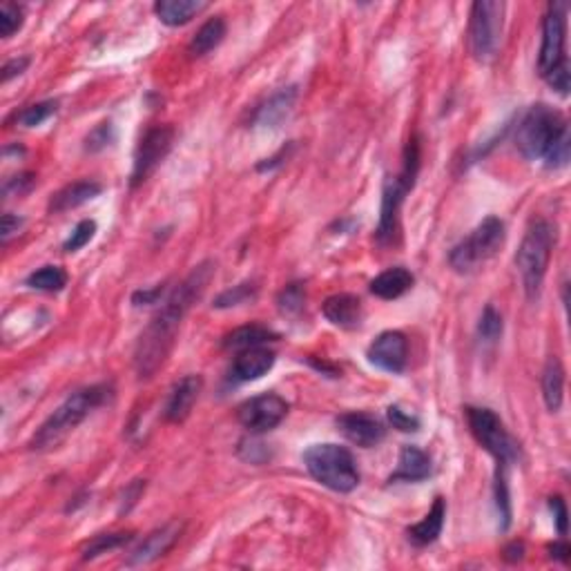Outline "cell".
Returning <instances> with one entry per match:
<instances>
[{
    "label": "cell",
    "mask_w": 571,
    "mask_h": 571,
    "mask_svg": "<svg viewBox=\"0 0 571 571\" xmlns=\"http://www.w3.org/2000/svg\"><path fill=\"white\" fill-rule=\"evenodd\" d=\"M225 32H228V27H225V21L222 16L210 18V21H205L202 27H199V32L194 34L192 41L188 43V54L192 58L205 57V54H210L213 49H217L219 45L223 43Z\"/></svg>",
    "instance_id": "cb8c5ba5"
},
{
    "label": "cell",
    "mask_w": 571,
    "mask_h": 571,
    "mask_svg": "<svg viewBox=\"0 0 571 571\" xmlns=\"http://www.w3.org/2000/svg\"><path fill=\"white\" fill-rule=\"evenodd\" d=\"M254 299H257V286L250 284V282H244V284L234 286V288L223 290V293L219 295L217 299H214L213 306L214 308H233V306H242V304L254 302Z\"/></svg>",
    "instance_id": "f546056e"
},
{
    "label": "cell",
    "mask_w": 571,
    "mask_h": 571,
    "mask_svg": "<svg viewBox=\"0 0 571 571\" xmlns=\"http://www.w3.org/2000/svg\"><path fill=\"white\" fill-rule=\"evenodd\" d=\"M504 244V223L498 217H487L464 242L451 250L449 264L458 273H471L480 264L489 262Z\"/></svg>",
    "instance_id": "52a82bcc"
},
{
    "label": "cell",
    "mask_w": 571,
    "mask_h": 571,
    "mask_svg": "<svg viewBox=\"0 0 571 571\" xmlns=\"http://www.w3.org/2000/svg\"><path fill=\"white\" fill-rule=\"evenodd\" d=\"M504 5L495 0H478L471 5L469 45L480 63H489L503 41Z\"/></svg>",
    "instance_id": "8992f818"
},
{
    "label": "cell",
    "mask_w": 571,
    "mask_h": 571,
    "mask_svg": "<svg viewBox=\"0 0 571 571\" xmlns=\"http://www.w3.org/2000/svg\"><path fill=\"white\" fill-rule=\"evenodd\" d=\"M67 284V275L58 265H43L41 270L32 273L27 277V286L34 290H43V293H58Z\"/></svg>",
    "instance_id": "83f0119b"
},
{
    "label": "cell",
    "mask_w": 571,
    "mask_h": 571,
    "mask_svg": "<svg viewBox=\"0 0 571 571\" xmlns=\"http://www.w3.org/2000/svg\"><path fill=\"white\" fill-rule=\"evenodd\" d=\"M132 540V534H101L94 535L88 545L83 547V560H94L97 555L105 554V551H112L121 545H128Z\"/></svg>",
    "instance_id": "f1b7e54d"
},
{
    "label": "cell",
    "mask_w": 571,
    "mask_h": 571,
    "mask_svg": "<svg viewBox=\"0 0 571 571\" xmlns=\"http://www.w3.org/2000/svg\"><path fill=\"white\" fill-rule=\"evenodd\" d=\"M208 5L202 0H157L154 14L168 27H182L203 12Z\"/></svg>",
    "instance_id": "603a6c76"
},
{
    "label": "cell",
    "mask_w": 571,
    "mask_h": 571,
    "mask_svg": "<svg viewBox=\"0 0 571 571\" xmlns=\"http://www.w3.org/2000/svg\"><path fill=\"white\" fill-rule=\"evenodd\" d=\"M183 534V523H168L163 527L154 529L139 543V547L128 555L130 567H143V565L154 563L161 555L168 554L177 545V540Z\"/></svg>",
    "instance_id": "9a60e30c"
},
{
    "label": "cell",
    "mask_w": 571,
    "mask_h": 571,
    "mask_svg": "<svg viewBox=\"0 0 571 571\" xmlns=\"http://www.w3.org/2000/svg\"><path fill=\"white\" fill-rule=\"evenodd\" d=\"M306 471L319 484L337 493H350L359 484V469L353 453L339 444H313L304 453Z\"/></svg>",
    "instance_id": "277c9868"
},
{
    "label": "cell",
    "mask_w": 571,
    "mask_h": 571,
    "mask_svg": "<svg viewBox=\"0 0 571 571\" xmlns=\"http://www.w3.org/2000/svg\"><path fill=\"white\" fill-rule=\"evenodd\" d=\"M555 233L549 222L545 219H534L524 233L523 244H520L518 254H515V265H518L520 279H523L524 293L534 302L538 299L540 288H543L545 275H547L551 250H554Z\"/></svg>",
    "instance_id": "3957f363"
},
{
    "label": "cell",
    "mask_w": 571,
    "mask_h": 571,
    "mask_svg": "<svg viewBox=\"0 0 571 571\" xmlns=\"http://www.w3.org/2000/svg\"><path fill=\"white\" fill-rule=\"evenodd\" d=\"M523 554H524V547H523V543H511L507 549H504V558L507 560H511V563H515V560H520L523 558Z\"/></svg>",
    "instance_id": "7dc6e473"
},
{
    "label": "cell",
    "mask_w": 571,
    "mask_h": 571,
    "mask_svg": "<svg viewBox=\"0 0 571 571\" xmlns=\"http://www.w3.org/2000/svg\"><path fill=\"white\" fill-rule=\"evenodd\" d=\"M549 168H565L569 161V130L554 143V148L549 150V154L545 157Z\"/></svg>",
    "instance_id": "f35d334b"
},
{
    "label": "cell",
    "mask_w": 571,
    "mask_h": 571,
    "mask_svg": "<svg viewBox=\"0 0 571 571\" xmlns=\"http://www.w3.org/2000/svg\"><path fill=\"white\" fill-rule=\"evenodd\" d=\"M29 65V58L23 57V58H12V61H7L3 65V83H9L14 77H21V74L27 69Z\"/></svg>",
    "instance_id": "ee69618b"
},
{
    "label": "cell",
    "mask_w": 571,
    "mask_h": 571,
    "mask_svg": "<svg viewBox=\"0 0 571 571\" xmlns=\"http://www.w3.org/2000/svg\"><path fill=\"white\" fill-rule=\"evenodd\" d=\"M444 518H447V503L444 498H435L433 507L418 524L407 529V535L415 547H429L440 538L444 529Z\"/></svg>",
    "instance_id": "d6986e66"
},
{
    "label": "cell",
    "mask_w": 571,
    "mask_h": 571,
    "mask_svg": "<svg viewBox=\"0 0 571 571\" xmlns=\"http://www.w3.org/2000/svg\"><path fill=\"white\" fill-rule=\"evenodd\" d=\"M25 14L23 7L16 3H9V0H3L0 3V36L9 38L23 27Z\"/></svg>",
    "instance_id": "4dcf8cb0"
},
{
    "label": "cell",
    "mask_w": 571,
    "mask_h": 571,
    "mask_svg": "<svg viewBox=\"0 0 571 571\" xmlns=\"http://www.w3.org/2000/svg\"><path fill=\"white\" fill-rule=\"evenodd\" d=\"M413 282L415 277L410 270L402 268V265H395V268L379 273L378 277L370 282V293L379 299H398L413 288Z\"/></svg>",
    "instance_id": "7402d4cb"
},
{
    "label": "cell",
    "mask_w": 571,
    "mask_h": 571,
    "mask_svg": "<svg viewBox=\"0 0 571 571\" xmlns=\"http://www.w3.org/2000/svg\"><path fill=\"white\" fill-rule=\"evenodd\" d=\"M567 7L551 3L543 21V45L538 54L540 77H547L560 61H565V34H567Z\"/></svg>",
    "instance_id": "8fae6325"
},
{
    "label": "cell",
    "mask_w": 571,
    "mask_h": 571,
    "mask_svg": "<svg viewBox=\"0 0 571 571\" xmlns=\"http://www.w3.org/2000/svg\"><path fill=\"white\" fill-rule=\"evenodd\" d=\"M23 219L16 217V214H3V222H0V237H3V244L9 242L12 234H16L21 230Z\"/></svg>",
    "instance_id": "7bdbcfd3"
},
{
    "label": "cell",
    "mask_w": 571,
    "mask_h": 571,
    "mask_svg": "<svg viewBox=\"0 0 571 571\" xmlns=\"http://www.w3.org/2000/svg\"><path fill=\"white\" fill-rule=\"evenodd\" d=\"M549 509L554 514L558 534L565 535L567 534V504H565V500L560 495H554V498H549Z\"/></svg>",
    "instance_id": "ab89813d"
},
{
    "label": "cell",
    "mask_w": 571,
    "mask_h": 571,
    "mask_svg": "<svg viewBox=\"0 0 571 571\" xmlns=\"http://www.w3.org/2000/svg\"><path fill=\"white\" fill-rule=\"evenodd\" d=\"M112 398V389L108 384H94V387L77 390L74 395H69L67 400L49 415L47 420L41 424V429L34 433L29 449L32 451H49L63 442L78 424L88 418L92 410L103 407L108 400Z\"/></svg>",
    "instance_id": "7a4b0ae2"
},
{
    "label": "cell",
    "mask_w": 571,
    "mask_h": 571,
    "mask_svg": "<svg viewBox=\"0 0 571 571\" xmlns=\"http://www.w3.org/2000/svg\"><path fill=\"white\" fill-rule=\"evenodd\" d=\"M295 97H297L295 88L282 89V92H277V94H275V97H270V101L265 103L264 108H259L257 123H262V125H277L284 117H288V112H290V109H293Z\"/></svg>",
    "instance_id": "4316f807"
},
{
    "label": "cell",
    "mask_w": 571,
    "mask_h": 571,
    "mask_svg": "<svg viewBox=\"0 0 571 571\" xmlns=\"http://www.w3.org/2000/svg\"><path fill=\"white\" fill-rule=\"evenodd\" d=\"M109 132H112V125L109 123H103L101 128L94 130V132L88 137V150L97 152V150L105 148V145H108V141H109Z\"/></svg>",
    "instance_id": "b9f144b4"
},
{
    "label": "cell",
    "mask_w": 571,
    "mask_h": 571,
    "mask_svg": "<svg viewBox=\"0 0 571 571\" xmlns=\"http://www.w3.org/2000/svg\"><path fill=\"white\" fill-rule=\"evenodd\" d=\"M387 415L389 422L393 424V429L402 431V433H415V431H420V420L400 407H389Z\"/></svg>",
    "instance_id": "74e56055"
},
{
    "label": "cell",
    "mask_w": 571,
    "mask_h": 571,
    "mask_svg": "<svg viewBox=\"0 0 571 571\" xmlns=\"http://www.w3.org/2000/svg\"><path fill=\"white\" fill-rule=\"evenodd\" d=\"M567 132V121L558 109L549 108V105L538 103L529 108L523 121L518 123L515 130V148L520 150L524 159L535 161V159H545L554 143L558 141L563 134Z\"/></svg>",
    "instance_id": "5b68a950"
},
{
    "label": "cell",
    "mask_w": 571,
    "mask_h": 571,
    "mask_svg": "<svg viewBox=\"0 0 571 571\" xmlns=\"http://www.w3.org/2000/svg\"><path fill=\"white\" fill-rule=\"evenodd\" d=\"M94 234H97V222H92V219H83V222L72 230L67 242L63 244V250L65 253H77V250H81L83 245H88L89 242H92Z\"/></svg>",
    "instance_id": "d590c367"
},
{
    "label": "cell",
    "mask_w": 571,
    "mask_h": 571,
    "mask_svg": "<svg viewBox=\"0 0 571 571\" xmlns=\"http://www.w3.org/2000/svg\"><path fill=\"white\" fill-rule=\"evenodd\" d=\"M143 489H145V480H134V483L130 484L128 489H125L123 500H121V509H119V514H121V515L128 514V511L132 509L134 504H137V500L141 498Z\"/></svg>",
    "instance_id": "60d3db41"
},
{
    "label": "cell",
    "mask_w": 571,
    "mask_h": 571,
    "mask_svg": "<svg viewBox=\"0 0 571 571\" xmlns=\"http://www.w3.org/2000/svg\"><path fill=\"white\" fill-rule=\"evenodd\" d=\"M337 429L350 444L362 449L378 447L387 435V429L375 415L362 413V410H350L337 418Z\"/></svg>",
    "instance_id": "5bb4252c"
},
{
    "label": "cell",
    "mask_w": 571,
    "mask_h": 571,
    "mask_svg": "<svg viewBox=\"0 0 571 571\" xmlns=\"http://www.w3.org/2000/svg\"><path fill=\"white\" fill-rule=\"evenodd\" d=\"M99 194H101V185H99L97 182L69 183V185H65V188L58 190V192L52 194L47 210L52 214L67 213V210L78 208V205L88 203L89 199L99 197Z\"/></svg>",
    "instance_id": "ffe728a7"
},
{
    "label": "cell",
    "mask_w": 571,
    "mask_h": 571,
    "mask_svg": "<svg viewBox=\"0 0 571 571\" xmlns=\"http://www.w3.org/2000/svg\"><path fill=\"white\" fill-rule=\"evenodd\" d=\"M217 273V264L203 262L190 270L182 284L174 286L172 293L165 297L163 306L154 315L152 322L145 327L134 348V369L141 379H150L168 359L170 350L177 342L179 328H182L185 315L194 306L203 290L208 288L210 279Z\"/></svg>",
    "instance_id": "6da1fadb"
},
{
    "label": "cell",
    "mask_w": 571,
    "mask_h": 571,
    "mask_svg": "<svg viewBox=\"0 0 571 571\" xmlns=\"http://www.w3.org/2000/svg\"><path fill=\"white\" fill-rule=\"evenodd\" d=\"M369 362L387 373H402L407 369L409 342L400 330H387L369 347Z\"/></svg>",
    "instance_id": "4fadbf2b"
},
{
    "label": "cell",
    "mask_w": 571,
    "mask_h": 571,
    "mask_svg": "<svg viewBox=\"0 0 571 571\" xmlns=\"http://www.w3.org/2000/svg\"><path fill=\"white\" fill-rule=\"evenodd\" d=\"M275 353L265 347L248 348L234 358L233 362V375L234 382H254V379H262L270 369L275 367Z\"/></svg>",
    "instance_id": "ac0fdd59"
},
{
    "label": "cell",
    "mask_w": 571,
    "mask_h": 571,
    "mask_svg": "<svg viewBox=\"0 0 571 571\" xmlns=\"http://www.w3.org/2000/svg\"><path fill=\"white\" fill-rule=\"evenodd\" d=\"M478 333H480V337L489 344L498 342L500 335H503V317H500V313L493 306L484 308L483 317H480V324H478Z\"/></svg>",
    "instance_id": "e575fe53"
},
{
    "label": "cell",
    "mask_w": 571,
    "mask_h": 571,
    "mask_svg": "<svg viewBox=\"0 0 571 571\" xmlns=\"http://www.w3.org/2000/svg\"><path fill=\"white\" fill-rule=\"evenodd\" d=\"M275 339H277V335H275L270 328L259 327V324H248V327L234 328L233 333L225 335L223 348L242 353V350H248V348L265 347V344L275 342Z\"/></svg>",
    "instance_id": "d4e9b609"
},
{
    "label": "cell",
    "mask_w": 571,
    "mask_h": 571,
    "mask_svg": "<svg viewBox=\"0 0 571 571\" xmlns=\"http://www.w3.org/2000/svg\"><path fill=\"white\" fill-rule=\"evenodd\" d=\"M306 302V288L302 284H290L279 293L277 306L284 315H297Z\"/></svg>",
    "instance_id": "d6a6232c"
},
{
    "label": "cell",
    "mask_w": 571,
    "mask_h": 571,
    "mask_svg": "<svg viewBox=\"0 0 571 571\" xmlns=\"http://www.w3.org/2000/svg\"><path fill=\"white\" fill-rule=\"evenodd\" d=\"M565 393V369L558 358H549L547 367L543 370V398L551 413L563 407Z\"/></svg>",
    "instance_id": "484cf974"
},
{
    "label": "cell",
    "mask_w": 571,
    "mask_h": 571,
    "mask_svg": "<svg viewBox=\"0 0 571 571\" xmlns=\"http://www.w3.org/2000/svg\"><path fill=\"white\" fill-rule=\"evenodd\" d=\"M431 475V458L418 447H402L400 462L389 483H422Z\"/></svg>",
    "instance_id": "44dd1931"
},
{
    "label": "cell",
    "mask_w": 571,
    "mask_h": 571,
    "mask_svg": "<svg viewBox=\"0 0 571 571\" xmlns=\"http://www.w3.org/2000/svg\"><path fill=\"white\" fill-rule=\"evenodd\" d=\"M57 109H58L57 101H43L36 105H29V108L23 109L18 121H21V125H25V128H38V125H43L49 117H54Z\"/></svg>",
    "instance_id": "836d02e7"
},
{
    "label": "cell",
    "mask_w": 571,
    "mask_h": 571,
    "mask_svg": "<svg viewBox=\"0 0 571 571\" xmlns=\"http://www.w3.org/2000/svg\"><path fill=\"white\" fill-rule=\"evenodd\" d=\"M464 410H467V424L475 442L489 451L498 460V464H509L518 458V444L493 410L478 407H467Z\"/></svg>",
    "instance_id": "ba28073f"
},
{
    "label": "cell",
    "mask_w": 571,
    "mask_h": 571,
    "mask_svg": "<svg viewBox=\"0 0 571 571\" xmlns=\"http://www.w3.org/2000/svg\"><path fill=\"white\" fill-rule=\"evenodd\" d=\"M203 389V379L199 375H185L183 379H179L172 389H170L168 400H165L163 407V418L168 422H183L190 413H192L194 402L199 400V393Z\"/></svg>",
    "instance_id": "2e32d148"
},
{
    "label": "cell",
    "mask_w": 571,
    "mask_h": 571,
    "mask_svg": "<svg viewBox=\"0 0 571 571\" xmlns=\"http://www.w3.org/2000/svg\"><path fill=\"white\" fill-rule=\"evenodd\" d=\"M165 288L163 286H157V288L152 290H137V293L132 295V302L134 306H141V304H157L159 297H163Z\"/></svg>",
    "instance_id": "f6af8a7d"
},
{
    "label": "cell",
    "mask_w": 571,
    "mask_h": 571,
    "mask_svg": "<svg viewBox=\"0 0 571 571\" xmlns=\"http://www.w3.org/2000/svg\"><path fill=\"white\" fill-rule=\"evenodd\" d=\"M322 313L333 327L344 330L358 328L364 319L362 302H359V297H355V295L350 293L330 295L327 302L322 304Z\"/></svg>",
    "instance_id": "e0dca14e"
},
{
    "label": "cell",
    "mask_w": 571,
    "mask_h": 571,
    "mask_svg": "<svg viewBox=\"0 0 571 571\" xmlns=\"http://www.w3.org/2000/svg\"><path fill=\"white\" fill-rule=\"evenodd\" d=\"M288 415V402L275 393L257 395V398L245 400L237 409L239 424L250 433H268L277 429Z\"/></svg>",
    "instance_id": "30bf717a"
},
{
    "label": "cell",
    "mask_w": 571,
    "mask_h": 571,
    "mask_svg": "<svg viewBox=\"0 0 571 571\" xmlns=\"http://www.w3.org/2000/svg\"><path fill=\"white\" fill-rule=\"evenodd\" d=\"M545 81L549 83V88H554L555 92L560 94V97H567L569 94V85H571V74H569V63L567 58L565 61H560L558 65H555L554 69L545 77Z\"/></svg>",
    "instance_id": "8d00e7d4"
},
{
    "label": "cell",
    "mask_w": 571,
    "mask_h": 571,
    "mask_svg": "<svg viewBox=\"0 0 571 571\" xmlns=\"http://www.w3.org/2000/svg\"><path fill=\"white\" fill-rule=\"evenodd\" d=\"M549 554H551V558H555V560H560V563H563V565H567L571 549H569L567 543H563V540H560V543L551 545Z\"/></svg>",
    "instance_id": "bcb514c9"
},
{
    "label": "cell",
    "mask_w": 571,
    "mask_h": 571,
    "mask_svg": "<svg viewBox=\"0 0 571 571\" xmlns=\"http://www.w3.org/2000/svg\"><path fill=\"white\" fill-rule=\"evenodd\" d=\"M413 183L415 179L407 177V174H400V177L389 179L387 185H384L382 213H379L378 233H375L379 245L395 244V237L400 233V208H402L404 197L413 188Z\"/></svg>",
    "instance_id": "7c38bea8"
},
{
    "label": "cell",
    "mask_w": 571,
    "mask_h": 571,
    "mask_svg": "<svg viewBox=\"0 0 571 571\" xmlns=\"http://www.w3.org/2000/svg\"><path fill=\"white\" fill-rule=\"evenodd\" d=\"M174 143V130L170 125H154L137 145L134 152V168H132V188L141 185L152 177L154 170L163 163L168 157L170 148Z\"/></svg>",
    "instance_id": "9c48e42d"
},
{
    "label": "cell",
    "mask_w": 571,
    "mask_h": 571,
    "mask_svg": "<svg viewBox=\"0 0 571 571\" xmlns=\"http://www.w3.org/2000/svg\"><path fill=\"white\" fill-rule=\"evenodd\" d=\"M507 464H500L498 475H495V504H498V515L503 520L500 527L509 529L511 524V500H509V487H507V475H504Z\"/></svg>",
    "instance_id": "1f68e13d"
}]
</instances>
